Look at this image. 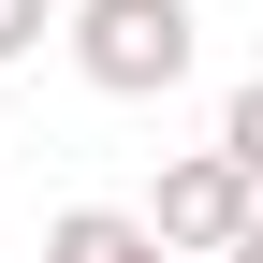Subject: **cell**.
I'll return each instance as SVG.
<instances>
[{
	"label": "cell",
	"mask_w": 263,
	"mask_h": 263,
	"mask_svg": "<svg viewBox=\"0 0 263 263\" xmlns=\"http://www.w3.org/2000/svg\"><path fill=\"white\" fill-rule=\"evenodd\" d=\"M44 29H59V0H0V73H15V59L44 44Z\"/></svg>",
	"instance_id": "obj_5"
},
{
	"label": "cell",
	"mask_w": 263,
	"mask_h": 263,
	"mask_svg": "<svg viewBox=\"0 0 263 263\" xmlns=\"http://www.w3.org/2000/svg\"><path fill=\"white\" fill-rule=\"evenodd\" d=\"M219 263H263V219H249V234H234V249H219Z\"/></svg>",
	"instance_id": "obj_6"
},
{
	"label": "cell",
	"mask_w": 263,
	"mask_h": 263,
	"mask_svg": "<svg viewBox=\"0 0 263 263\" xmlns=\"http://www.w3.org/2000/svg\"><path fill=\"white\" fill-rule=\"evenodd\" d=\"M219 161L263 190V73H234V103H219Z\"/></svg>",
	"instance_id": "obj_4"
},
{
	"label": "cell",
	"mask_w": 263,
	"mask_h": 263,
	"mask_svg": "<svg viewBox=\"0 0 263 263\" xmlns=\"http://www.w3.org/2000/svg\"><path fill=\"white\" fill-rule=\"evenodd\" d=\"M132 219H146V234L176 249V263H219V249H234L249 219H263V190H249L219 146H176V161L146 176V205H132Z\"/></svg>",
	"instance_id": "obj_2"
},
{
	"label": "cell",
	"mask_w": 263,
	"mask_h": 263,
	"mask_svg": "<svg viewBox=\"0 0 263 263\" xmlns=\"http://www.w3.org/2000/svg\"><path fill=\"white\" fill-rule=\"evenodd\" d=\"M44 263H176V249H161L132 205H59L44 219Z\"/></svg>",
	"instance_id": "obj_3"
},
{
	"label": "cell",
	"mask_w": 263,
	"mask_h": 263,
	"mask_svg": "<svg viewBox=\"0 0 263 263\" xmlns=\"http://www.w3.org/2000/svg\"><path fill=\"white\" fill-rule=\"evenodd\" d=\"M59 44H73V73L103 88V103H161V88L190 73V0H73L59 15Z\"/></svg>",
	"instance_id": "obj_1"
}]
</instances>
